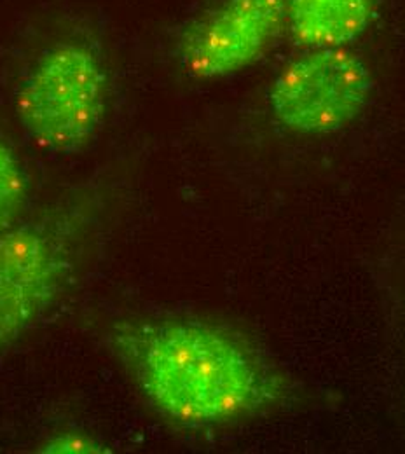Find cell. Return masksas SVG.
Returning a JSON list of instances; mask_svg holds the SVG:
<instances>
[{"label":"cell","instance_id":"cell-6","mask_svg":"<svg viewBox=\"0 0 405 454\" xmlns=\"http://www.w3.org/2000/svg\"><path fill=\"white\" fill-rule=\"evenodd\" d=\"M378 0H287V30L304 50L347 48L370 25Z\"/></svg>","mask_w":405,"mask_h":454},{"label":"cell","instance_id":"cell-2","mask_svg":"<svg viewBox=\"0 0 405 454\" xmlns=\"http://www.w3.org/2000/svg\"><path fill=\"white\" fill-rule=\"evenodd\" d=\"M107 75L86 44L59 43L30 67L16 95V114L27 138L41 151H82L105 117Z\"/></svg>","mask_w":405,"mask_h":454},{"label":"cell","instance_id":"cell-3","mask_svg":"<svg viewBox=\"0 0 405 454\" xmlns=\"http://www.w3.org/2000/svg\"><path fill=\"white\" fill-rule=\"evenodd\" d=\"M370 93L372 75L362 57L349 48H315L280 70L269 91V107L292 131L325 135L353 122Z\"/></svg>","mask_w":405,"mask_h":454},{"label":"cell","instance_id":"cell-8","mask_svg":"<svg viewBox=\"0 0 405 454\" xmlns=\"http://www.w3.org/2000/svg\"><path fill=\"white\" fill-rule=\"evenodd\" d=\"M43 453H102V444L84 434H58L41 446Z\"/></svg>","mask_w":405,"mask_h":454},{"label":"cell","instance_id":"cell-1","mask_svg":"<svg viewBox=\"0 0 405 454\" xmlns=\"http://www.w3.org/2000/svg\"><path fill=\"white\" fill-rule=\"evenodd\" d=\"M107 346L161 416L189 428L228 425L284 402L285 380L230 327L196 318L117 322Z\"/></svg>","mask_w":405,"mask_h":454},{"label":"cell","instance_id":"cell-5","mask_svg":"<svg viewBox=\"0 0 405 454\" xmlns=\"http://www.w3.org/2000/svg\"><path fill=\"white\" fill-rule=\"evenodd\" d=\"M285 28L287 0H221L183 32L180 63L194 79H222L264 57Z\"/></svg>","mask_w":405,"mask_h":454},{"label":"cell","instance_id":"cell-7","mask_svg":"<svg viewBox=\"0 0 405 454\" xmlns=\"http://www.w3.org/2000/svg\"><path fill=\"white\" fill-rule=\"evenodd\" d=\"M28 194V182L14 149L0 140V234L14 226Z\"/></svg>","mask_w":405,"mask_h":454},{"label":"cell","instance_id":"cell-4","mask_svg":"<svg viewBox=\"0 0 405 454\" xmlns=\"http://www.w3.org/2000/svg\"><path fill=\"white\" fill-rule=\"evenodd\" d=\"M74 229L35 221L0 234V349L27 334L53 306L74 266Z\"/></svg>","mask_w":405,"mask_h":454}]
</instances>
